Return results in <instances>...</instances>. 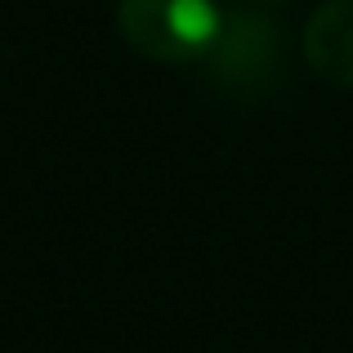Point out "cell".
<instances>
[{
	"mask_svg": "<svg viewBox=\"0 0 353 353\" xmlns=\"http://www.w3.org/2000/svg\"><path fill=\"white\" fill-rule=\"evenodd\" d=\"M117 27L134 54L152 63H206L224 32L215 0H121Z\"/></svg>",
	"mask_w": 353,
	"mask_h": 353,
	"instance_id": "obj_1",
	"label": "cell"
},
{
	"mask_svg": "<svg viewBox=\"0 0 353 353\" xmlns=\"http://www.w3.org/2000/svg\"><path fill=\"white\" fill-rule=\"evenodd\" d=\"M215 85L259 94L277 81V27L264 14H224L215 50L206 59Z\"/></svg>",
	"mask_w": 353,
	"mask_h": 353,
	"instance_id": "obj_2",
	"label": "cell"
},
{
	"mask_svg": "<svg viewBox=\"0 0 353 353\" xmlns=\"http://www.w3.org/2000/svg\"><path fill=\"white\" fill-rule=\"evenodd\" d=\"M304 63L331 85H353V0H327L304 23Z\"/></svg>",
	"mask_w": 353,
	"mask_h": 353,
	"instance_id": "obj_3",
	"label": "cell"
}]
</instances>
